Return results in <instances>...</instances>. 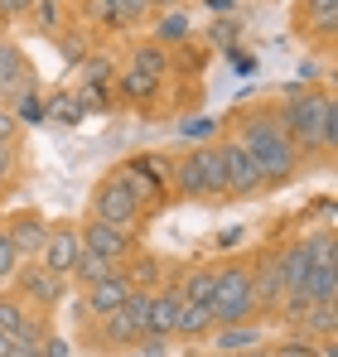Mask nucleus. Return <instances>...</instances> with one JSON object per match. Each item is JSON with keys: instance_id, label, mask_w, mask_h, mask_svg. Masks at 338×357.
<instances>
[{"instance_id": "nucleus-27", "label": "nucleus", "mask_w": 338, "mask_h": 357, "mask_svg": "<svg viewBox=\"0 0 338 357\" xmlns=\"http://www.w3.org/2000/svg\"><path fill=\"white\" fill-rule=\"evenodd\" d=\"M131 68H135V73H150V77H165V73H169L165 44H140V49L131 54Z\"/></svg>"}, {"instance_id": "nucleus-9", "label": "nucleus", "mask_w": 338, "mask_h": 357, "mask_svg": "<svg viewBox=\"0 0 338 357\" xmlns=\"http://www.w3.org/2000/svg\"><path fill=\"white\" fill-rule=\"evenodd\" d=\"M24 92H39V73H34V63L24 59L20 44L0 39V102L10 107V102L24 97Z\"/></svg>"}, {"instance_id": "nucleus-24", "label": "nucleus", "mask_w": 338, "mask_h": 357, "mask_svg": "<svg viewBox=\"0 0 338 357\" xmlns=\"http://www.w3.org/2000/svg\"><path fill=\"white\" fill-rule=\"evenodd\" d=\"M155 92H160V77L126 68V77H121V97H126L131 107H150V102H155Z\"/></svg>"}, {"instance_id": "nucleus-43", "label": "nucleus", "mask_w": 338, "mask_h": 357, "mask_svg": "<svg viewBox=\"0 0 338 357\" xmlns=\"http://www.w3.org/2000/svg\"><path fill=\"white\" fill-rule=\"evenodd\" d=\"M213 357H227V353H213Z\"/></svg>"}, {"instance_id": "nucleus-31", "label": "nucleus", "mask_w": 338, "mask_h": 357, "mask_svg": "<svg viewBox=\"0 0 338 357\" xmlns=\"http://www.w3.org/2000/svg\"><path fill=\"white\" fill-rule=\"evenodd\" d=\"M20 251H15V241H10V232H5V222H0V280H15V271H20Z\"/></svg>"}, {"instance_id": "nucleus-2", "label": "nucleus", "mask_w": 338, "mask_h": 357, "mask_svg": "<svg viewBox=\"0 0 338 357\" xmlns=\"http://www.w3.org/2000/svg\"><path fill=\"white\" fill-rule=\"evenodd\" d=\"M232 140L256 160V169L266 178V188H281L290 178L300 174V150L290 145V135L281 130V121L271 107H251V112H242L237 116V130H232Z\"/></svg>"}, {"instance_id": "nucleus-16", "label": "nucleus", "mask_w": 338, "mask_h": 357, "mask_svg": "<svg viewBox=\"0 0 338 357\" xmlns=\"http://www.w3.org/2000/svg\"><path fill=\"white\" fill-rule=\"evenodd\" d=\"M121 275H126V285H131V290H160V285H165V261H160V256L135 251V256H126V261H121Z\"/></svg>"}, {"instance_id": "nucleus-15", "label": "nucleus", "mask_w": 338, "mask_h": 357, "mask_svg": "<svg viewBox=\"0 0 338 357\" xmlns=\"http://www.w3.org/2000/svg\"><path fill=\"white\" fill-rule=\"evenodd\" d=\"M169 193H184V198H208L198 150H189V155H179V160H169Z\"/></svg>"}, {"instance_id": "nucleus-30", "label": "nucleus", "mask_w": 338, "mask_h": 357, "mask_svg": "<svg viewBox=\"0 0 338 357\" xmlns=\"http://www.w3.org/2000/svg\"><path fill=\"white\" fill-rule=\"evenodd\" d=\"M112 5V24H140L150 15V0H107Z\"/></svg>"}, {"instance_id": "nucleus-38", "label": "nucleus", "mask_w": 338, "mask_h": 357, "mask_svg": "<svg viewBox=\"0 0 338 357\" xmlns=\"http://www.w3.org/2000/svg\"><path fill=\"white\" fill-rule=\"evenodd\" d=\"M5 357H44V353H39V343H29V338H10V353Z\"/></svg>"}, {"instance_id": "nucleus-22", "label": "nucleus", "mask_w": 338, "mask_h": 357, "mask_svg": "<svg viewBox=\"0 0 338 357\" xmlns=\"http://www.w3.org/2000/svg\"><path fill=\"white\" fill-rule=\"evenodd\" d=\"M304 256H309V271H319V266H338V237H334V227L304 232Z\"/></svg>"}, {"instance_id": "nucleus-41", "label": "nucleus", "mask_w": 338, "mask_h": 357, "mask_svg": "<svg viewBox=\"0 0 338 357\" xmlns=\"http://www.w3.org/2000/svg\"><path fill=\"white\" fill-rule=\"evenodd\" d=\"M232 5H237V0H208V10H218V15H227Z\"/></svg>"}, {"instance_id": "nucleus-7", "label": "nucleus", "mask_w": 338, "mask_h": 357, "mask_svg": "<svg viewBox=\"0 0 338 357\" xmlns=\"http://www.w3.org/2000/svg\"><path fill=\"white\" fill-rule=\"evenodd\" d=\"M78 237H82V251H92V256H102V261H112V266H121L126 256H135V251H140L135 232L112 227V222H97V218L78 222Z\"/></svg>"}, {"instance_id": "nucleus-14", "label": "nucleus", "mask_w": 338, "mask_h": 357, "mask_svg": "<svg viewBox=\"0 0 338 357\" xmlns=\"http://www.w3.org/2000/svg\"><path fill=\"white\" fill-rule=\"evenodd\" d=\"M126 295H131V285H126V275H121V266H116L107 280H97V285L82 290V309H87L92 319H107V314H116V309L126 304Z\"/></svg>"}, {"instance_id": "nucleus-11", "label": "nucleus", "mask_w": 338, "mask_h": 357, "mask_svg": "<svg viewBox=\"0 0 338 357\" xmlns=\"http://www.w3.org/2000/svg\"><path fill=\"white\" fill-rule=\"evenodd\" d=\"M295 29L329 49L338 29V0H295Z\"/></svg>"}, {"instance_id": "nucleus-13", "label": "nucleus", "mask_w": 338, "mask_h": 357, "mask_svg": "<svg viewBox=\"0 0 338 357\" xmlns=\"http://www.w3.org/2000/svg\"><path fill=\"white\" fill-rule=\"evenodd\" d=\"M5 232H10L15 251H20L24 261H34L39 246H44V237H49V222H44V213L24 208V213H10V218H5Z\"/></svg>"}, {"instance_id": "nucleus-42", "label": "nucleus", "mask_w": 338, "mask_h": 357, "mask_svg": "<svg viewBox=\"0 0 338 357\" xmlns=\"http://www.w3.org/2000/svg\"><path fill=\"white\" fill-rule=\"evenodd\" d=\"M5 353H10V338H5V333H0V357H5Z\"/></svg>"}, {"instance_id": "nucleus-33", "label": "nucleus", "mask_w": 338, "mask_h": 357, "mask_svg": "<svg viewBox=\"0 0 338 357\" xmlns=\"http://www.w3.org/2000/svg\"><path fill=\"white\" fill-rule=\"evenodd\" d=\"M155 34H160L155 44H165V39H189V20H184V15H169V20L160 24V29H155Z\"/></svg>"}, {"instance_id": "nucleus-34", "label": "nucleus", "mask_w": 338, "mask_h": 357, "mask_svg": "<svg viewBox=\"0 0 338 357\" xmlns=\"http://www.w3.org/2000/svg\"><path fill=\"white\" fill-rule=\"evenodd\" d=\"M15 165H20V145H0V188L15 178Z\"/></svg>"}, {"instance_id": "nucleus-32", "label": "nucleus", "mask_w": 338, "mask_h": 357, "mask_svg": "<svg viewBox=\"0 0 338 357\" xmlns=\"http://www.w3.org/2000/svg\"><path fill=\"white\" fill-rule=\"evenodd\" d=\"M271 357H314V343L300 338V333H290V338H281V343H271Z\"/></svg>"}, {"instance_id": "nucleus-4", "label": "nucleus", "mask_w": 338, "mask_h": 357, "mask_svg": "<svg viewBox=\"0 0 338 357\" xmlns=\"http://www.w3.org/2000/svg\"><path fill=\"white\" fill-rule=\"evenodd\" d=\"M87 218H97V222H112V227H126V232H135V222L145 218V208H140V198L131 193V183L121 169L97 178V188H92V198H87Z\"/></svg>"}, {"instance_id": "nucleus-10", "label": "nucleus", "mask_w": 338, "mask_h": 357, "mask_svg": "<svg viewBox=\"0 0 338 357\" xmlns=\"http://www.w3.org/2000/svg\"><path fill=\"white\" fill-rule=\"evenodd\" d=\"M218 155H223V169H227V193L232 198H251V193H261L266 188V178H261V169H256V160L232 140V135H223L218 140Z\"/></svg>"}, {"instance_id": "nucleus-12", "label": "nucleus", "mask_w": 338, "mask_h": 357, "mask_svg": "<svg viewBox=\"0 0 338 357\" xmlns=\"http://www.w3.org/2000/svg\"><path fill=\"white\" fill-rule=\"evenodd\" d=\"M184 309L179 280H165L160 290H150V309H145V338H174V319Z\"/></svg>"}, {"instance_id": "nucleus-40", "label": "nucleus", "mask_w": 338, "mask_h": 357, "mask_svg": "<svg viewBox=\"0 0 338 357\" xmlns=\"http://www.w3.org/2000/svg\"><path fill=\"white\" fill-rule=\"evenodd\" d=\"M232 357H271V343H256V348H247V353H232Z\"/></svg>"}, {"instance_id": "nucleus-39", "label": "nucleus", "mask_w": 338, "mask_h": 357, "mask_svg": "<svg viewBox=\"0 0 338 357\" xmlns=\"http://www.w3.org/2000/svg\"><path fill=\"white\" fill-rule=\"evenodd\" d=\"M63 59H68V63H82V44H78V39H63Z\"/></svg>"}, {"instance_id": "nucleus-26", "label": "nucleus", "mask_w": 338, "mask_h": 357, "mask_svg": "<svg viewBox=\"0 0 338 357\" xmlns=\"http://www.w3.org/2000/svg\"><path fill=\"white\" fill-rule=\"evenodd\" d=\"M304 290L314 304H334L338 299V266H319V271H309L304 275Z\"/></svg>"}, {"instance_id": "nucleus-20", "label": "nucleus", "mask_w": 338, "mask_h": 357, "mask_svg": "<svg viewBox=\"0 0 338 357\" xmlns=\"http://www.w3.org/2000/svg\"><path fill=\"white\" fill-rule=\"evenodd\" d=\"M300 338H309V343H334L338 338V299L334 304H314V309L300 319Z\"/></svg>"}, {"instance_id": "nucleus-1", "label": "nucleus", "mask_w": 338, "mask_h": 357, "mask_svg": "<svg viewBox=\"0 0 338 357\" xmlns=\"http://www.w3.org/2000/svg\"><path fill=\"white\" fill-rule=\"evenodd\" d=\"M281 130L300 155H334L338 150V102L324 87H304L281 97V107H271Z\"/></svg>"}, {"instance_id": "nucleus-3", "label": "nucleus", "mask_w": 338, "mask_h": 357, "mask_svg": "<svg viewBox=\"0 0 338 357\" xmlns=\"http://www.w3.org/2000/svg\"><path fill=\"white\" fill-rule=\"evenodd\" d=\"M218 328L227 324H261L256 290H251V261H223L213 266V299H208Z\"/></svg>"}, {"instance_id": "nucleus-25", "label": "nucleus", "mask_w": 338, "mask_h": 357, "mask_svg": "<svg viewBox=\"0 0 338 357\" xmlns=\"http://www.w3.org/2000/svg\"><path fill=\"white\" fill-rule=\"evenodd\" d=\"M112 271H116L112 261H102V256L82 251V256H78V266H73V275H68V285H82V290H87V285H97V280H107Z\"/></svg>"}, {"instance_id": "nucleus-23", "label": "nucleus", "mask_w": 338, "mask_h": 357, "mask_svg": "<svg viewBox=\"0 0 338 357\" xmlns=\"http://www.w3.org/2000/svg\"><path fill=\"white\" fill-rule=\"evenodd\" d=\"M179 295H184V304H208V299H213V266L184 271V275H179Z\"/></svg>"}, {"instance_id": "nucleus-37", "label": "nucleus", "mask_w": 338, "mask_h": 357, "mask_svg": "<svg viewBox=\"0 0 338 357\" xmlns=\"http://www.w3.org/2000/svg\"><path fill=\"white\" fill-rule=\"evenodd\" d=\"M15 140H20V126H15V116L0 107V145H15Z\"/></svg>"}, {"instance_id": "nucleus-29", "label": "nucleus", "mask_w": 338, "mask_h": 357, "mask_svg": "<svg viewBox=\"0 0 338 357\" xmlns=\"http://www.w3.org/2000/svg\"><path fill=\"white\" fill-rule=\"evenodd\" d=\"M78 116H82V102H78L73 92H58L54 102L44 107V121H54V126H73Z\"/></svg>"}, {"instance_id": "nucleus-6", "label": "nucleus", "mask_w": 338, "mask_h": 357, "mask_svg": "<svg viewBox=\"0 0 338 357\" xmlns=\"http://www.w3.org/2000/svg\"><path fill=\"white\" fill-rule=\"evenodd\" d=\"M10 290L24 299L34 314H49V309H58V304L68 299V280H63V275H54V271H44L39 261H20L15 285H10Z\"/></svg>"}, {"instance_id": "nucleus-18", "label": "nucleus", "mask_w": 338, "mask_h": 357, "mask_svg": "<svg viewBox=\"0 0 338 357\" xmlns=\"http://www.w3.org/2000/svg\"><path fill=\"white\" fill-rule=\"evenodd\" d=\"M97 338H102L107 348H135V343L145 338V328H140L126 309H116V314H107V319H97Z\"/></svg>"}, {"instance_id": "nucleus-35", "label": "nucleus", "mask_w": 338, "mask_h": 357, "mask_svg": "<svg viewBox=\"0 0 338 357\" xmlns=\"http://www.w3.org/2000/svg\"><path fill=\"white\" fill-rule=\"evenodd\" d=\"M34 10V0H0V24H10V20H24Z\"/></svg>"}, {"instance_id": "nucleus-21", "label": "nucleus", "mask_w": 338, "mask_h": 357, "mask_svg": "<svg viewBox=\"0 0 338 357\" xmlns=\"http://www.w3.org/2000/svg\"><path fill=\"white\" fill-rule=\"evenodd\" d=\"M198 165H203V188H208V198H232V193H227V169H223V155H218V140H213V145H198Z\"/></svg>"}, {"instance_id": "nucleus-28", "label": "nucleus", "mask_w": 338, "mask_h": 357, "mask_svg": "<svg viewBox=\"0 0 338 357\" xmlns=\"http://www.w3.org/2000/svg\"><path fill=\"white\" fill-rule=\"evenodd\" d=\"M29 24H34L39 34H58V29H63V5H58V0H34Z\"/></svg>"}, {"instance_id": "nucleus-17", "label": "nucleus", "mask_w": 338, "mask_h": 357, "mask_svg": "<svg viewBox=\"0 0 338 357\" xmlns=\"http://www.w3.org/2000/svg\"><path fill=\"white\" fill-rule=\"evenodd\" d=\"M213 328H218V319H213L208 304H184L179 319H174V338H189V343H208Z\"/></svg>"}, {"instance_id": "nucleus-5", "label": "nucleus", "mask_w": 338, "mask_h": 357, "mask_svg": "<svg viewBox=\"0 0 338 357\" xmlns=\"http://www.w3.org/2000/svg\"><path fill=\"white\" fill-rule=\"evenodd\" d=\"M121 174H126L131 193L140 198L145 213H155V208L169 203V160L165 155H135V160L121 165Z\"/></svg>"}, {"instance_id": "nucleus-8", "label": "nucleus", "mask_w": 338, "mask_h": 357, "mask_svg": "<svg viewBox=\"0 0 338 357\" xmlns=\"http://www.w3.org/2000/svg\"><path fill=\"white\" fill-rule=\"evenodd\" d=\"M78 256H82V237H78V222H49V237L39 246V266L44 271H54V275H73V266H78Z\"/></svg>"}, {"instance_id": "nucleus-36", "label": "nucleus", "mask_w": 338, "mask_h": 357, "mask_svg": "<svg viewBox=\"0 0 338 357\" xmlns=\"http://www.w3.org/2000/svg\"><path fill=\"white\" fill-rule=\"evenodd\" d=\"M82 15L97 20V24H112V5L107 0H82Z\"/></svg>"}, {"instance_id": "nucleus-19", "label": "nucleus", "mask_w": 338, "mask_h": 357, "mask_svg": "<svg viewBox=\"0 0 338 357\" xmlns=\"http://www.w3.org/2000/svg\"><path fill=\"white\" fill-rule=\"evenodd\" d=\"M218 353H247V348H256V343H266V328L261 324H227V328H213V338H208Z\"/></svg>"}]
</instances>
